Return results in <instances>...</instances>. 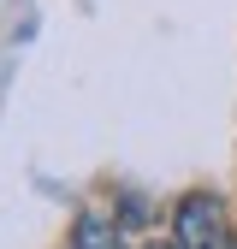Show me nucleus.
<instances>
[{"label":"nucleus","instance_id":"obj_2","mask_svg":"<svg viewBox=\"0 0 237 249\" xmlns=\"http://www.w3.org/2000/svg\"><path fill=\"white\" fill-rule=\"evenodd\" d=\"M71 249H125V237H118V226L107 213H83L71 231Z\"/></svg>","mask_w":237,"mask_h":249},{"label":"nucleus","instance_id":"obj_1","mask_svg":"<svg viewBox=\"0 0 237 249\" xmlns=\"http://www.w3.org/2000/svg\"><path fill=\"white\" fill-rule=\"evenodd\" d=\"M172 243L178 249H237V231L225 220V202L214 190H190L172 208Z\"/></svg>","mask_w":237,"mask_h":249}]
</instances>
